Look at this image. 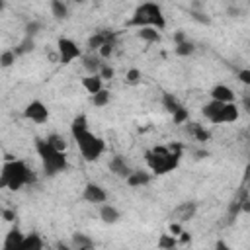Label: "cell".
<instances>
[{
    "instance_id": "obj_1",
    "label": "cell",
    "mask_w": 250,
    "mask_h": 250,
    "mask_svg": "<svg viewBox=\"0 0 250 250\" xmlns=\"http://www.w3.org/2000/svg\"><path fill=\"white\" fill-rule=\"evenodd\" d=\"M35 176L31 174V170L27 168V164L23 160H12L8 158L2 166V176H0V186L8 188V189H20L25 184H33Z\"/></svg>"
},
{
    "instance_id": "obj_2",
    "label": "cell",
    "mask_w": 250,
    "mask_h": 250,
    "mask_svg": "<svg viewBox=\"0 0 250 250\" xmlns=\"http://www.w3.org/2000/svg\"><path fill=\"white\" fill-rule=\"evenodd\" d=\"M180 150L182 146L180 145H174V146H156L152 150H148L145 156H146V162L150 166L152 172L156 174H166L170 170H174L178 166V160H180Z\"/></svg>"
},
{
    "instance_id": "obj_3",
    "label": "cell",
    "mask_w": 250,
    "mask_h": 250,
    "mask_svg": "<svg viewBox=\"0 0 250 250\" xmlns=\"http://www.w3.org/2000/svg\"><path fill=\"white\" fill-rule=\"evenodd\" d=\"M35 148H37V154L43 162V170L47 176H55L59 172H64L68 168V160H66V154L64 150H57L55 146H51L47 143V139H37L35 143Z\"/></svg>"
},
{
    "instance_id": "obj_4",
    "label": "cell",
    "mask_w": 250,
    "mask_h": 250,
    "mask_svg": "<svg viewBox=\"0 0 250 250\" xmlns=\"http://www.w3.org/2000/svg\"><path fill=\"white\" fill-rule=\"evenodd\" d=\"M129 25H135V27H145V25H152L156 29H164L166 27V20H164V14L160 10L158 4L154 2H145L141 4L133 18L129 20Z\"/></svg>"
},
{
    "instance_id": "obj_5",
    "label": "cell",
    "mask_w": 250,
    "mask_h": 250,
    "mask_svg": "<svg viewBox=\"0 0 250 250\" xmlns=\"http://www.w3.org/2000/svg\"><path fill=\"white\" fill-rule=\"evenodd\" d=\"M72 137H74V141H76V145L80 148V154H82V158L86 162L98 160L104 154V150H105V143L98 135L90 133L88 129L78 131V133H72Z\"/></svg>"
},
{
    "instance_id": "obj_6",
    "label": "cell",
    "mask_w": 250,
    "mask_h": 250,
    "mask_svg": "<svg viewBox=\"0 0 250 250\" xmlns=\"http://www.w3.org/2000/svg\"><path fill=\"white\" fill-rule=\"evenodd\" d=\"M57 51H59V59H61L62 64H68V62H72L74 59L80 57V47L68 37H59Z\"/></svg>"
},
{
    "instance_id": "obj_7",
    "label": "cell",
    "mask_w": 250,
    "mask_h": 250,
    "mask_svg": "<svg viewBox=\"0 0 250 250\" xmlns=\"http://www.w3.org/2000/svg\"><path fill=\"white\" fill-rule=\"evenodd\" d=\"M25 117L27 119H31V121H35V123H45L47 119H49V109H47V105L41 102V100H33V102H29L27 105H25Z\"/></svg>"
},
{
    "instance_id": "obj_8",
    "label": "cell",
    "mask_w": 250,
    "mask_h": 250,
    "mask_svg": "<svg viewBox=\"0 0 250 250\" xmlns=\"http://www.w3.org/2000/svg\"><path fill=\"white\" fill-rule=\"evenodd\" d=\"M82 197H84L86 201H90V203H104V201L107 199V193H105L104 188H100L98 184L88 182L86 188H84V191H82Z\"/></svg>"
},
{
    "instance_id": "obj_9",
    "label": "cell",
    "mask_w": 250,
    "mask_h": 250,
    "mask_svg": "<svg viewBox=\"0 0 250 250\" xmlns=\"http://www.w3.org/2000/svg\"><path fill=\"white\" fill-rule=\"evenodd\" d=\"M223 109H225V102H219V100H213V98H211V102L203 105V115H205L211 123L219 125V123H221V113H223Z\"/></svg>"
},
{
    "instance_id": "obj_10",
    "label": "cell",
    "mask_w": 250,
    "mask_h": 250,
    "mask_svg": "<svg viewBox=\"0 0 250 250\" xmlns=\"http://www.w3.org/2000/svg\"><path fill=\"white\" fill-rule=\"evenodd\" d=\"M197 211V203L195 201H186V203H180L176 209H174V219L178 223H184V221H189Z\"/></svg>"
},
{
    "instance_id": "obj_11",
    "label": "cell",
    "mask_w": 250,
    "mask_h": 250,
    "mask_svg": "<svg viewBox=\"0 0 250 250\" xmlns=\"http://www.w3.org/2000/svg\"><path fill=\"white\" fill-rule=\"evenodd\" d=\"M109 170L115 174V176H121V178H127L133 170L129 168V164L125 162V158L123 156H113L111 160H109Z\"/></svg>"
},
{
    "instance_id": "obj_12",
    "label": "cell",
    "mask_w": 250,
    "mask_h": 250,
    "mask_svg": "<svg viewBox=\"0 0 250 250\" xmlns=\"http://www.w3.org/2000/svg\"><path fill=\"white\" fill-rule=\"evenodd\" d=\"M23 234H21V230L16 227V229H12L8 234H6V240H4V250H20V246H21V242H23Z\"/></svg>"
},
{
    "instance_id": "obj_13",
    "label": "cell",
    "mask_w": 250,
    "mask_h": 250,
    "mask_svg": "<svg viewBox=\"0 0 250 250\" xmlns=\"http://www.w3.org/2000/svg\"><path fill=\"white\" fill-rule=\"evenodd\" d=\"M211 98L229 104V102L234 100V94H232V90H230L229 86H225V84H217V86L211 88Z\"/></svg>"
},
{
    "instance_id": "obj_14",
    "label": "cell",
    "mask_w": 250,
    "mask_h": 250,
    "mask_svg": "<svg viewBox=\"0 0 250 250\" xmlns=\"http://www.w3.org/2000/svg\"><path fill=\"white\" fill-rule=\"evenodd\" d=\"M43 248H45V244H43V240L39 238L37 232L25 234V238H23V242L20 246V250H43Z\"/></svg>"
},
{
    "instance_id": "obj_15",
    "label": "cell",
    "mask_w": 250,
    "mask_h": 250,
    "mask_svg": "<svg viewBox=\"0 0 250 250\" xmlns=\"http://www.w3.org/2000/svg\"><path fill=\"white\" fill-rule=\"evenodd\" d=\"M137 35H139L141 39H145L146 43H158V41H160V33H158V31H156V27H152V25L139 27Z\"/></svg>"
},
{
    "instance_id": "obj_16",
    "label": "cell",
    "mask_w": 250,
    "mask_h": 250,
    "mask_svg": "<svg viewBox=\"0 0 250 250\" xmlns=\"http://www.w3.org/2000/svg\"><path fill=\"white\" fill-rule=\"evenodd\" d=\"M113 43V35L111 33H105V31H100V33H96V35H92L90 39H88V47L94 51V49H100L104 43Z\"/></svg>"
},
{
    "instance_id": "obj_17",
    "label": "cell",
    "mask_w": 250,
    "mask_h": 250,
    "mask_svg": "<svg viewBox=\"0 0 250 250\" xmlns=\"http://www.w3.org/2000/svg\"><path fill=\"white\" fill-rule=\"evenodd\" d=\"M102 76L100 74H90V76H86V78H82V86L90 92V94H96V92H100L102 90Z\"/></svg>"
},
{
    "instance_id": "obj_18",
    "label": "cell",
    "mask_w": 250,
    "mask_h": 250,
    "mask_svg": "<svg viewBox=\"0 0 250 250\" xmlns=\"http://www.w3.org/2000/svg\"><path fill=\"white\" fill-rule=\"evenodd\" d=\"M238 119V107L234 105V102L225 104V109L221 113V123H234Z\"/></svg>"
},
{
    "instance_id": "obj_19",
    "label": "cell",
    "mask_w": 250,
    "mask_h": 250,
    "mask_svg": "<svg viewBox=\"0 0 250 250\" xmlns=\"http://www.w3.org/2000/svg\"><path fill=\"white\" fill-rule=\"evenodd\" d=\"M150 182V176L146 172H131L127 176V184L131 188H139V186H146Z\"/></svg>"
},
{
    "instance_id": "obj_20",
    "label": "cell",
    "mask_w": 250,
    "mask_h": 250,
    "mask_svg": "<svg viewBox=\"0 0 250 250\" xmlns=\"http://www.w3.org/2000/svg\"><path fill=\"white\" fill-rule=\"evenodd\" d=\"M100 217H102L104 223L113 225V223H117V219H119V211H117L115 207H111V205H104V207L100 209Z\"/></svg>"
},
{
    "instance_id": "obj_21",
    "label": "cell",
    "mask_w": 250,
    "mask_h": 250,
    "mask_svg": "<svg viewBox=\"0 0 250 250\" xmlns=\"http://www.w3.org/2000/svg\"><path fill=\"white\" fill-rule=\"evenodd\" d=\"M72 246H74V248H78V250H88V248H92V246H94V242H92L86 234L76 232V234H72Z\"/></svg>"
},
{
    "instance_id": "obj_22",
    "label": "cell",
    "mask_w": 250,
    "mask_h": 250,
    "mask_svg": "<svg viewBox=\"0 0 250 250\" xmlns=\"http://www.w3.org/2000/svg\"><path fill=\"white\" fill-rule=\"evenodd\" d=\"M51 12H53V16H55L57 20H64L66 14H68L66 4H64L62 0H51Z\"/></svg>"
},
{
    "instance_id": "obj_23",
    "label": "cell",
    "mask_w": 250,
    "mask_h": 250,
    "mask_svg": "<svg viewBox=\"0 0 250 250\" xmlns=\"http://www.w3.org/2000/svg\"><path fill=\"white\" fill-rule=\"evenodd\" d=\"M84 68H86L90 74H98V72H100V68H102V62H100V59H98V57L88 55V57H84Z\"/></svg>"
},
{
    "instance_id": "obj_24",
    "label": "cell",
    "mask_w": 250,
    "mask_h": 250,
    "mask_svg": "<svg viewBox=\"0 0 250 250\" xmlns=\"http://www.w3.org/2000/svg\"><path fill=\"white\" fill-rule=\"evenodd\" d=\"M188 131H189L197 141H201V143H203V141H209V133H207L199 123H189V125H188Z\"/></svg>"
},
{
    "instance_id": "obj_25",
    "label": "cell",
    "mask_w": 250,
    "mask_h": 250,
    "mask_svg": "<svg viewBox=\"0 0 250 250\" xmlns=\"http://www.w3.org/2000/svg\"><path fill=\"white\" fill-rule=\"evenodd\" d=\"M92 104H94V105H98V107H104V105H107V104H109V92L102 88L100 92L92 94Z\"/></svg>"
},
{
    "instance_id": "obj_26",
    "label": "cell",
    "mask_w": 250,
    "mask_h": 250,
    "mask_svg": "<svg viewBox=\"0 0 250 250\" xmlns=\"http://www.w3.org/2000/svg\"><path fill=\"white\" fill-rule=\"evenodd\" d=\"M47 143H49L51 146H55L57 150H64V148H66V141H64V137L59 135V133L49 135V137H47Z\"/></svg>"
},
{
    "instance_id": "obj_27",
    "label": "cell",
    "mask_w": 250,
    "mask_h": 250,
    "mask_svg": "<svg viewBox=\"0 0 250 250\" xmlns=\"http://www.w3.org/2000/svg\"><path fill=\"white\" fill-rule=\"evenodd\" d=\"M84 129H88V119H86V115H76L74 119H72V125H70V131L72 133H78V131H84Z\"/></svg>"
},
{
    "instance_id": "obj_28",
    "label": "cell",
    "mask_w": 250,
    "mask_h": 250,
    "mask_svg": "<svg viewBox=\"0 0 250 250\" xmlns=\"http://www.w3.org/2000/svg\"><path fill=\"white\" fill-rule=\"evenodd\" d=\"M162 104H164V107H166L170 113H174L178 107H182V105H180V102H178L172 94H164V96H162Z\"/></svg>"
},
{
    "instance_id": "obj_29",
    "label": "cell",
    "mask_w": 250,
    "mask_h": 250,
    "mask_svg": "<svg viewBox=\"0 0 250 250\" xmlns=\"http://www.w3.org/2000/svg\"><path fill=\"white\" fill-rule=\"evenodd\" d=\"M193 49H195V47H193V43H189L188 39L176 45V53H178L180 57H188V55H191V53H193Z\"/></svg>"
},
{
    "instance_id": "obj_30",
    "label": "cell",
    "mask_w": 250,
    "mask_h": 250,
    "mask_svg": "<svg viewBox=\"0 0 250 250\" xmlns=\"http://www.w3.org/2000/svg\"><path fill=\"white\" fill-rule=\"evenodd\" d=\"M29 51H33V39H31V37H25V39L16 47V55H25V53H29Z\"/></svg>"
},
{
    "instance_id": "obj_31",
    "label": "cell",
    "mask_w": 250,
    "mask_h": 250,
    "mask_svg": "<svg viewBox=\"0 0 250 250\" xmlns=\"http://www.w3.org/2000/svg\"><path fill=\"white\" fill-rule=\"evenodd\" d=\"M16 51H4L2 53V57H0V64L4 66V68H8V66H12L14 62H16Z\"/></svg>"
},
{
    "instance_id": "obj_32",
    "label": "cell",
    "mask_w": 250,
    "mask_h": 250,
    "mask_svg": "<svg viewBox=\"0 0 250 250\" xmlns=\"http://www.w3.org/2000/svg\"><path fill=\"white\" fill-rule=\"evenodd\" d=\"M176 244L178 242H176V238L172 234H162L160 240H158V248H174Z\"/></svg>"
},
{
    "instance_id": "obj_33",
    "label": "cell",
    "mask_w": 250,
    "mask_h": 250,
    "mask_svg": "<svg viewBox=\"0 0 250 250\" xmlns=\"http://www.w3.org/2000/svg\"><path fill=\"white\" fill-rule=\"evenodd\" d=\"M172 115H174V123H178V125L188 121V109H186V107H178Z\"/></svg>"
},
{
    "instance_id": "obj_34",
    "label": "cell",
    "mask_w": 250,
    "mask_h": 250,
    "mask_svg": "<svg viewBox=\"0 0 250 250\" xmlns=\"http://www.w3.org/2000/svg\"><path fill=\"white\" fill-rule=\"evenodd\" d=\"M125 80H127L129 84H137V82L141 80V70H139V68H131V70L127 72Z\"/></svg>"
},
{
    "instance_id": "obj_35",
    "label": "cell",
    "mask_w": 250,
    "mask_h": 250,
    "mask_svg": "<svg viewBox=\"0 0 250 250\" xmlns=\"http://www.w3.org/2000/svg\"><path fill=\"white\" fill-rule=\"evenodd\" d=\"M39 29H41V23H39V21H29V23L25 25V33H27V37H33Z\"/></svg>"
},
{
    "instance_id": "obj_36",
    "label": "cell",
    "mask_w": 250,
    "mask_h": 250,
    "mask_svg": "<svg viewBox=\"0 0 250 250\" xmlns=\"http://www.w3.org/2000/svg\"><path fill=\"white\" fill-rule=\"evenodd\" d=\"M113 68L109 66V64H102V68H100V76L104 78V80H109V78H113Z\"/></svg>"
},
{
    "instance_id": "obj_37",
    "label": "cell",
    "mask_w": 250,
    "mask_h": 250,
    "mask_svg": "<svg viewBox=\"0 0 250 250\" xmlns=\"http://www.w3.org/2000/svg\"><path fill=\"white\" fill-rule=\"evenodd\" d=\"M238 80H240L244 86L250 88V68H242V70H238Z\"/></svg>"
},
{
    "instance_id": "obj_38",
    "label": "cell",
    "mask_w": 250,
    "mask_h": 250,
    "mask_svg": "<svg viewBox=\"0 0 250 250\" xmlns=\"http://www.w3.org/2000/svg\"><path fill=\"white\" fill-rule=\"evenodd\" d=\"M111 53H113V43H111V41H109V43H104V45L100 47V55H102L104 59H107Z\"/></svg>"
},
{
    "instance_id": "obj_39",
    "label": "cell",
    "mask_w": 250,
    "mask_h": 250,
    "mask_svg": "<svg viewBox=\"0 0 250 250\" xmlns=\"http://www.w3.org/2000/svg\"><path fill=\"white\" fill-rule=\"evenodd\" d=\"M242 105H244V109L250 113V90L244 92V96H242Z\"/></svg>"
},
{
    "instance_id": "obj_40",
    "label": "cell",
    "mask_w": 250,
    "mask_h": 250,
    "mask_svg": "<svg viewBox=\"0 0 250 250\" xmlns=\"http://www.w3.org/2000/svg\"><path fill=\"white\" fill-rule=\"evenodd\" d=\"M2 217H4V221H14V219H16V213L10 211V209H4V211H2Z\"/></svg>"
},
{
    "instance_id": "obj_41",
    "label": "cell",
    "mask_w": 250,
    "mask_h": 250,
    "mask_svg": "<svg viewBox=\"0 0 250 250\" xmlns=\"http://www.w3.org/2000/svg\"><path fill=\"white\" fill-rule=\"evenodd\" d=\"M170 232H172V234H182L180 223H170Z\"/></svg>"
},
{
    "instance_id": "obj_42",
    "label": "cell",
    "mask_w": 250,
    "mask_h": 250,
    "mask_svg": "<svg viewBox=\"0 0 250 250\" xmlns=\"http://www.w3.org/2000/svg\"><path fill=\"white\" fill-rule=\"evenodd\" d=\"M174 41H176V45L182 43V41H186V33H184V31H176V33H174Z\"/></svg>"
},
{
    "instance_id": "obj_43",
    "label": "cell",
    "mask_w": 250,
    "mask_h": 250,
    "mask_svg": "<svg viewBox=\"0 0 250 250\" xmlns=\"http://www.w3.org/2000/svg\"><path fill=\"white\" fill-rule=\"evenodd\" d=\"M193 18H195V20H199V21H205V23L209 21V20H207L205 16H201V14H193Z\"/></svg>"
},
{
    "instance_id": "obj_44",
    "label": "cell",
    "mask_w": 250,
    "mask_h": 250,
    "mask_svg": "<svg viewBox=\"0 0 250 250\" xmlns=\"http://www.w3.org/2000/svg\"><path fill=\"white\" fill-rule=\"evenodd\" d=\"M182 242H189V234L188 232H182Z\"/></svg>"
},
{
    "instance_id": "obj_45",
    "label": "cell",
    "mask_w": 250,
    "mask_h": 250,
    "mask_svg": "<svg viewBox=\"0 0 250 250\" xmlns=\"http://www.w3.org/2000/svg\"><path fill=\"white\" fill-rule=\"evenodd\" d=\"M244 135H246V139H248V141H250V127H248V129H246V131H244Z\"/></svg>"
},
{
    "instance_id": "obj_46",
    "label": "cell",
    "mask_w": 250,
    "mask_h": 250,
    "mask_svg": "<svg viewBox=\"0 0 250 250\" xmlns=\"http://www.w3.org/2000/svg\"><path fill=\"white\" fill-rule=\"evenodd\" d=\"M74 2H82V0H74Z\"/></svg>"
}]
</instances>
